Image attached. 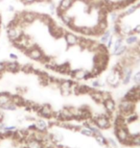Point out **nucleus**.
I'll return each mask as SVG.
<instances>
[{
  "instance_id": "nucleus-1",
  "label": "nucleus",
  "mask_w": 140,
  "mask_h": 148,
  "mask_svg": "<svg viewBox=\"0 0 140 148\" xmlns=\"http://www.w3.org/2000/svg\"><path fill=\"white\" fill-rule=\"evenodd\" d=\"M91 119L94 121V124L99 129L107 130L111 128V119L107 118L104 114H97L95 116H92Z\"/></svg>"
},
{
  "instance_id": "nucleus-2",
  "label": "nucleus",
  "mask_w": 140,
  "mask_h": 148,
  "mask_svg": "<svg viewBox=\"0 0 140 148\" xmlns=\"http://www.w3.org/2000/svg\"><path fill=\"white\" fill-rule=\"evenodd\" d=\"M25 54H27L28 56L33 60H36V61H40L43 56V53L42 51L38 48L37 45L33 46L32 48H30L28 50H25L24 51Z\"/></svg>"
},
{
  "instance_id": "nucleus-3",
  "label": "nucleus",
  "mask_w": 140,
  "mask_h": 148,
  "mask_svg": "<svg viewBox=\"0 0 140 148\" xmlns=\"http://www.w3.org/2000/svg\"><path fill=\"white\" fill-rule=\"evenodd\" d=\"M40 116H42L44 118H52L53 114V109L50 105L45 104V105H41V108L40 112H38Z\"/></svg>"
},
{
  "instance_id": "nucleus-4",
  "label": "nucleus",
  "mask_w": 140,
  "mask_h": 148,
  "mask_svg": "<svg viewBox=\"0 0 140 148\" xmlns=\"http://www.w3.org/2000/svg\"><path fill=\"white\" fill-rule=\"evenodd\" d=\"M5 64H6V70L9 72L16 73V72H18L19 70H21V66L16 61L5 62Z\"/></svg>"
},
{
  "instance_id": "nucleus-5",
  "label": "nucleus",
  "mask_w": 140,
  "mask_h": 148,
  "mask_svg": "<svg viewBox=\"0 0 140 148\" xmlns=\"http://www.w3.org/2000/svg\"><path fill=\"white\" fill-rule=\"evenodd\" d=\"M21 17L23 21L30 24L38 18V14L33 13V12H24V13H21Z\"/></svg>"
},
{
  "instance_id": "nucleus-6",
  "label": "nucleus",
  "mask_w": 140,
  "mask_h": 148,
  "mask_svg": "<svg viewBox=\"0 0 140 148\" xmlns=\"http://www.w3.org/2000/svg\"><path fill=\"white\" fill-rule=\"evenodd\" d=\"M89 94H90L91 98L93 99L95 102H97V103H103L104 102L102 91H99V90H94V88H92V90L89 92Z\"/></svg>"
},
{
  "instance_id": "nucleus-7",
  "label": "nucleus",
  "mask_w": 140,
  "mask_h": 148,
  "mask_svg": "<svg viewBox=\"0 0 140 148\" xmlns=\"http://www.w3.org/2000/svg\"><path fill=\"white\" fill-rule=\"evenodd\" d=\"M35 130L40 132H46L47 131V123L43 119H37L34 123Z\"/></svg>"
},
{
  "instance_id": "nucleus-8",
  "label": "nucleus",
  "mask_w": 140,
  "mask_h": 148,
  "mask_svg": "<svg viewBox=\"0 0 140 148\" xmlns=\"http://www.w3.org/2000/svg\"><path fill=\"white\" fill-rule=\"evenodd\" d=\"M11 101L13 102L16 107H24L25 99L23 98L21 95H19V94H14V95L12 94Z\"/></svg>"
},
{
  "instance_id": "nucleus-9",
  "label": "nucleus",
  "mask_w": 140,
  "mask_h": 148,
  "mask_svg": "<svg viewBox=\"0 0 140 148\" xmlns=\"http://www.w3.org/2000/svg\"><path fill=\"white\" fill-rule=\"evenodd\" d=\"M24 146L25 148H42V144L40 141L32 138V140L24 141Z\"/></svg>"
},
{
  "instance_id": "nucleus-10",
  "label": "nucleus",
  "mask_w": 140,
  "mask_h": 148,
  "mask_svg": "<svg viewBox=\"0 0 140 148\" xmlns=\"http://www.w3.org/2000/svg\"><path fill=\"white\" fill-rule=\"evenodd\" d=\"M103 104H104V107H105L107 112H114L116 106H115V102L113 101L111 98H109V99L105 100V101L103 102Z\"/></svg>"
},
{
  "instance_id": "nucleus-11",
  "label": "nucleus",
  "mask_w": 140,
  "mask_h": 148,
  "mask_svg": "<svg viewBox=\"0 0 140 148\" xmlns=\"http://www.w3.org/2000/svg\"><path fill=\"white\" fill-rule=\"evenodd\" d=\"M11 99H12V94L10 92H6V91L0 92V106L11 102Z\"/></svg>"
},
{
  "instance_id": "nucleus-12",
  "label": "nucleus",
  "mask_w": 140,
  "mask_h": 148,
  "mask_svg": "<svg viewBox=\"0 0 140 148\" xmlns=\"http://www.w3.org/2000/svg\"><path fill=\"white\" fill-rule=\"evenodd\" d=\"M65 41L69 45H76L78 42V37H76L72 33H66L65 34Z\"/></svg>"
},
{
  "instance_id": "nucleus-13",
  "label": "nucleus",
  "mask_w": 140,
  "mask_h": 148,
  "mask_svg": "<svg viewBox=\"0 0 140 148\" xmlns=\"http://www.w3.org/2000/svg\"><path fill=\"white\" fill-rule=\"evenodd\" d=\"M94 140H96V143L99 144V145H107L108 144V141H107V138L104 137V136L101 134V133H99V134H96L94 135Z\"/></svg>"
},
{
  "instance_id": "nucleus-14",
  "label": "nucleus",
  "mask_w": 140,
  "mask_h": 148,
  "mask_svg": "<svg viewBox=\"0 0 140 148\" xmlns=\"http://www.w3.org/2000/svg\"><path fill=\"white\" fill-rule=\"evenodd\" d=\"M73 2H74V0H61L59 4V7L64 12H65L71 7V4H72Z\"/></svg>"
},
{
  "instance_id": "nucleus-15",
  "label": "nucleus",
  "mask_w": 140,
  "mask_h": 148,
  "mask_svg": "<svg viewBox=\"0 0 140 148\" xmlns=\"http://www.w3.org/2000/svg\"><path fill=\"white\" fill-rule=\"evenodd\" d=\"M53 70H55V71H58L59 73H62V74H67V73H69V71H70L69 67H68V66H66V64L56 66L55 69H53Z\"/></svg>"
},
{
  "instance_id": "nucleus-16",
  "label": "nucleus",
  "mask_w": 140,
  "mask_h": 148,
  "mask_svg": "<svg viewBox=\"0 0 140 148\" xmlns=\"http://www.w3.org/2000/svg\"><path fill=\"white\" fill-rule=\"evenodd\" d=\"M80 132H81L82 135L85 136V137H88V138H93L94 137V134L92 132V130L89 128L87 126H85V127H81L80 129Z\"/></svg>"
},
{
  "instance_id": "nucleus-17",
  "label": "nucleus",
  "mask_w": 140,
  "mask_h": 148,
  "mask_svg": "<svg viewBox=\"0 0 140 148\" xmlns=\"http://www.w3.org/2000/svg\"><path fill=\"white\" fill-rule=\"evenodd\" d=\"M16 106L14 104L13 102H9L7 103V104H5V105H2V106H0V110H4V111H11V112H13V111H16Z\"/></svg>"
},
{
  "instance_id": "nucleus-18",
  "label": "nucleus",
  "mask_w": 140,
  "mask_h": 148,
  "mask_svg": "<svg viewBox=\"0 0 140 148\" xmlns=\"http://www.w3.org/2000/svg\"><path fill=\"white\" fill-rule=\"evenodd\" d=\"M86 75V71H85L84 69H77L75 70V73H74V78L76 79H84Z\"/></svg>"
},
{
  "instance_id": "nucleus-19",
  "label": "nucleus",
  "mask_w": 140,
  "mask_h": 148,
  "mask_svg": "<svg viewBox=\"0 0 140 148\" xmlns=\"http://www.w3.org/2000/svg\"><path fill=\"white\" fill-rule=\"evenodd\" d=\"M130 143H132V146H140V134L132 135Z\"/></svg>"
},
{
  "instance_id": "nucleus-20",
  "label": "nucleus",
  "mask_w": 140,
  "mask_h": 148,
  "mask_svg": "<svg viewBox=\"0 0 140 148\" xmlns=\"http://www.w3.org/2000/svg\"><path fill=\"white\" fill-rule=\"evenodd\" d=\"M51 137H52L53 143H59L64 140V136H62L61 134H54V135H51Z\"/></svg>"
},
{
  "instance_id": "nucleus-21",
  "label": "nucleus",
  "mask_w": 140,
  "mask_h": 148,
  "mask_svg": "<svg viewBox=\"0 0 140 148\" xmlns=\"http://www.w3.org/2000/svg\"><path fill=\"white\" fill-rule=\"evenodd\" d=\"M38 18L40 20V21H42L44 23H46V24H48L50 22V17L48 14H38Z\"/></svg>"
},
{
  "instance_id": "nucleus-22",
  "label": "nucleus",
  "mask_w": 140,
  "mask_h": 148,
  "mask_svg": "<svg viewBox=\"0 0 140 148\" xmlns=\"http://www.w3.org/2000/svg\"><path fill=\"white\" fill-rule=\"evenodd\" d=\"M59 17H61V19L62 20V22H64V24H66V25H68L69 23L72 22V18H71L69 16H67L66 14H64V13L62 14Z\"/></svg>"
},
{
  "instance_id": "nucleus-23",
  "label": "nucleus",
  "mask_w": 140,
  "mask_h": 148,
  "mask_svg": "<svg viewBox=\"0 0 140 148\" xmlns=\"http://www.w3.org/2000/svg\"><path fill=\"white\" fill-rule=\"evenodd\" d=\"M109 37H111V31L109 30L105 31L104 32V34L102 35V38H101V42H102L103 44H105L107 41H108Z\"/></svg>"
},
{
  "instance_id": "nucleus-24",
  "label": "nucleus",
  "mask_w": 140,
  "mask_h": 148,
  "mask_svg": "<svg viewBox=\"0 0 140 148\" xmlns=\"http://www.w3.org/2000/svg\"><path fill=\"white\" fill-rule=\"evenodd\" d=\"M126 50H127L126 46L121 45L120 47H118L116 50H114V53H113V54H114V55H122V54H124V53L126 52Z\"/></svg>"
},
{
  "instance_id": "nucleus-25",
  "label": "nucleus",
  "mask_w": 140,
  "mask_h": 148,
  "mask_svg": "<svg viewBox=\"0 0 140 148\" xmlns=\"http://www.w3.org/2000/svg\"><path fill=\"white\" fill-rule=\"evenodd\" d=\"M138 40V38L136 36H133V35H130V36H129L127 38V40H126V42L128 44H133V43H135L136 41Z\"/></svg>"
},
{
  "instance_id": "nucleus-26",
  "label": "nucleus",
  "mask_w": 140,
  "mask_h": 148,
  "mask_svg": "<svg viewBox=\"0 0 140 148\" xmlns=\"http://www.w3.org/2000/svg\"><path fill=\"white\" fill-rule=\"evenodd\" d=\"M78 32H81L82 34L86 35V36H91L92 35V31L91 28H86V27H83L80 28V30H78Z\"/></svg>"
},
{
  "instance_id": "nucleus-27",
  "label": "nucleus",
  "mask_w": 140,
  "mask_h": 148,
  "mask_svg": "<svg viewBox=\"0 0 140 148\" xmlns=\"http://www.w3.org/2000/svg\"><path fill=\"white\" fill-rule=\"evenodd\" d=\"M21 70L25 73H30V72H33L34 67H33L31 64H25V66H21Z\"/></svg>"
},
{
  "instance_id": "nucleus-28",
  "label": "nucleus",
  "mask_w": 140,
  "mask_h": 148,
  "mask_svg": "<svg viewBox=\"0 0 140 148\" xmlns=\"http://www.w3.org/2000/svg\"><path fill=\"white\" fill-rule=\"evenodd\" d=\"M98 27H99L100 29H102L104 32L107 31V28H108V22H107V20L99 21V23H98Z\"/></svg>"
},
{
  "instance_id": "nucleus-29",
  "label": "nucleus",
  "mask_w": 140,
  "mask_h": 148,
  "mask_svg": "<svg viewBox=\"0 0 140 148\" xmlns=\"http://www.w3.org/2000/svg\"><path fill=\"white\" fill-rule=\"evenodd\" d=\"M137 8H138L137 6H132V7H130V8L128 9V10L124 13V16H130V14H133V12H135Z\"/></svg>"
},
{
  "instance_id": "nucleus-30",
  "label": "nucleus",
  "mask_w": 140,
  "mask_h": 148,
  "mask_svg": "<svg viewBox=\"0 0 140 148\" xmlns=\"http://www.w3.org/2000/svg\"><path fill=\"white\" fill-rule=\"evenodd\" d=\"M107 141H108V144H107V145L109 146V148L117 147V143H116V141L114 140H112V138H109V140H107Z\"/></svg>"
},
{
  "instance_id": "nucleus-31",
  "label": "nucleus",
  "mask_w": 140,
  "mask_h": 148,
  "mask_svg": "<svg viewBox=\"0 0 140 148\" xmlns=\"http://www.w3.org/2000/svg\"><path fill=\"white\" fill-rule=\"evenodd\" d=\"M122 41H123V38H118L114 42V50H116L118 47H120L122 45Z\"/></svg>"
},
{
  "instance_id": "nucleus-32",
  "label": "nucleus",
  "mask_w": 140,
  "mask_h": 148,
  "mask_svg": "<svg viewBox=\"0 0 140 148\" xmlns=\"http://www.w3.org/2000/svg\"><path fill=\"white\" fill-rule=\"evenodd\" d=\"M6 71V64H5V62H0V75Z\"/></svg>"
},
{
  "instance_id": "nucleus-33",
  "label": "nucleus",
  "mask_w": 140,
  "mask_h": 148,
  "mask_svg": "<svg viewBox=\"0 0 140 148\" xmlns=\"http://www.w3.org/2000/svg\"><path fill=\"white\" fill-rule=\"evenodd\" d=\"M133 81H135L137 85L140 84V71L137 72L135 76H133Z\"/></svg>"
},
{
  "instance_id": "nucleus-34",
  "label": "nucleus",
  "mask_w": 140,
  "mask_h": 148,
  "mask_svg": "<svg viewBox=\"0 0 140 148\" xmlns=\"http://www.w3.org/2000/svg\"><path fill=\"white\" fill-rule=\"evenodd\" d=\"M109 98H111V94H109V92H108V91H103V99H104V101L107 99H109Z\"/></svg>"
},
{
  "instance_id": "nucleus-35",
  "label": "nucleus",
  "mask_w": 140,
  "mask_h": 148,
  "mask_svg": "<svg viewBox=\"0 0 140 148\" xmlns=\"http://www.w3.org/2000/svg\"><path fill=\"white\" fill-rule=\"evenodd\" d=\"M107 42H108V48H109V47L111 46H112V42H113V38L111 36V38H109V40H108V41H107Z\"/></svg>"
},
{
  "instance_id": "nucleus-36",
  "label": "nucleus",
  "mask_w": 140,
  "mask_h": 148,
  "mask_svg": "<svg viewBox=\"0 0 140 148\" xmlns=\"http://www.w3.org/2000/svg\"><path fill=\"white\" fill-rule=\"evenodd\" d=\"M92 86H93L94 88H99L100 87V82L99 81H94L92 83Z\"/></svg>"
},
{
  "instance_id": "nucleus-37",
  "label": "nucleus",
  "mask_w": 140,
  "mask_h": 148,
  "mask_svg": "<svg viewBox=\"0 0 140 148\" xmlns=\"http://www.w3.org/2000/svg\"><path fill=\"white\" fill-rule=\"evenodd\" d=\"M10 58L12 59V60H17V56L16 55V54H14V53H11L10 54Z\"/></svg>"
},
{
  "instance_id": "nucleus-38",
  "label": "nucleus",
  "mask_w": 140,
  "mask_h": 148,
  "mask_svg": "<svg viewBox=\"0 0 140 148\" xmlns=\"http://www.w3.org/2000/svg\"><path fill=\"white\" fill-rule=\"evenodd\" d=\"M24 3H27V4H31V3L36 2V0H22Z\"/></svg>"
},
{
  "instance_id": "nucleus-39",
  "label": "nucleus",
  "mask_w": 140,
  "mask_h": 148,
  "mask_svg": "<svg viewBox=\"0 0 140 148\" xmlns=\"http://www.w3.org/2000/svg\"><path fill=\"white\" fill-rule=\"evenodd\" d=\"M8 11H9V12H14V8L12 5H10V6L8 7Z\"/></svg>"
},
{
  "instance_id": "nucleus-40",
  "label": "nucleus",
  "mask_w": 140,
  "mask_h": 148,
  "mask_svg": "<svg viewBox=\"0 0 140 148\" xmlns=\"http://www.w3.org/2000/svg\"><path fill=\"white\" fill-rule=\"evenodd\" d=\"M135 31L136 32V33H140V25H138L137 27L135 29Z\"/></svg>"
},
{
  "instance_id": "nucleus-41",
  "label": "nucleus",
  "mask_w": 140,
  "mask_h": 148,
  "mask_svg": "<svg viewBox=\"0 0 140 148\" xmlns=\"http://www.w3.org/2000/svg\"><path fill=\"white\" fill-rule=\"evenodd\" d=\"M55 9H56V8H55V5H54V4H51V5H50V10H51L52 12L54 11Z\"/></svg>"
},
{
  "instance_id": "nucleus-42",
  "label": "nucleus",
  "mask_w": 140,
  "mask_h": 148,
  "mask_svg": "<svg viewBox=\"0 0 140 148\" xmlns=\"http://www.w3.org/2000/svg\"><path fill=\"white\" fill-rule=\"evenodd\" d=\"M3 140V136H2V133L0 132V141H1Z\"/></svg>"
},
{
  "instance_id": "nucleus-43",
  "label": "nucleus",
  "mask_w": 140,
  "mask_h": 148,
  "mask_svg": "<svg viewBox=\"0 0 140 148\" xmlns=\"http://www.w3.org/2000/svg\"><path fill=\"white\" fill-rule=\"evenodd\" d=\"M0 25H1V16H0Z\"/></svg>"
}]
</instances>
